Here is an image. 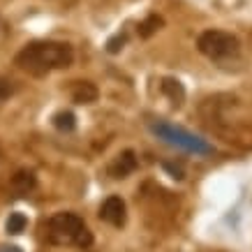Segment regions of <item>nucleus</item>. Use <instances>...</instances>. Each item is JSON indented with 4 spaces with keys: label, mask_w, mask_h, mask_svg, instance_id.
<instances>
[{
    "label": "nucleus",
    "mask_w": 252,
    "mask_h": 252,
    "mask_svg": "<svg viewBox=\"0 0 252 252\" xmlns=\"http://www.w3.org/2000/svg\"><path fill=\"white\" fill-rule=\"evenodd\" d=\"M35 188V174L32 171H19V174L12 178V190L16 192V197H23Z\"/></svg>",
    "instance_id": "nucleus-9"
},
{
    "label": "nucleus",
    "mask_w": 252,
    "mask_h": 252,
    "mask_svg": "<svg viewBox=\"0 0 252 252\" xmlns=\"http://www.w3.org/2000/svg\"><path fill=\"white\" fill-rule=\"evenodd\" d=\"M74 61V49L67 42H54V39H37L26 44L16 54L14 65L32 77H46L54 69L69 67Z\"/></svg>",
    "instance_id": "nucleus-1"
},
{
    "label": "nucleus",
    "mask_w": 252,
    "mask_h": 252,
    "mask_svg": "<svg viewBox=\"0 0 252 252\" xmlns=\"http://www.w3.org/2000/svg\"><path fill=\"white\" fill-rule=\"evenodd\" d=\"M0 252H23L19 245H0Z\"/></svg>",
    "instance_id": "nucleus-16"
},
{
    "label": "nucleus",
    "mask_w": 252,
    "mask_h": 252,
    "mask_svg": "<svg viewBox=\"0 0 252 252\" xmlns=\"http://www.w3.org/2000/svg\"><path fill=\"white\" fill-rule=\"evenodd\" d=\"M123 44H125V35H116V37H111L107 42V51L109 54H118L123 49Z\"/></svg>",
    "instance_id": "nucleus-14"
},
{
    "label": "nucleus",
    "mask_w": 252,
    "mask_h": 252,
    "mask_svg": "<svg viewBox=\"0 0 252 252\" xmlns=\"http://www.w3.org/2000/svg\"><path fill=\"white\" fill-rule=\"evenodd\" d=\"M28 227V218L23 213H9L7 218V224H5V229H7V234H12V236H16V234H21L23 229Z\"/></svg>",
    "instance_id": "nucleus-12"
},
{
    "label": "nucleus",
    "mask_w": 252,
    "mask_h": 252,
    "mask_svg": "<svg viewBox=\"0 0 252 252\" xmlns=\"http://www.w3.org/2000/svg\"><path fill=\"white\" fill-rule=\"evenodd\" d=\"M46 241L51 245H74V248H91L93 231L84 218L77 213H56L46 220Z\"/></svg>",
    "instance_id": "nucleus-2"
},
{
    "label": "nucleus",
    "mask_w": 252,
    "mask_h": 252,
    "mask_svg": "<svg viewBox=\"0 0 252 252\" xmlns=\"http://www.w3.org/2000/svg\"><path fill=\"white\" fill-rule=\"evenodd\" d=\"M148 127H151V132L160 141H164L171 148L183 151V153L199 155V158H206V155L213 153V146L208 144L206 139L192 134L190 130H185L181 125H174V123H169V121H153Z\"/></svg>",
    "instance_id": "nucleus-3"
},
{
    "label": "nucleus",
    "mask_w": 252,
    "mask_h": 252,
    "mask_svg": "<svg viewBox=\"0 0 252 252\" xmlns=\"http://www.w3.org/2000/svg\"><path fill=\"white\" fill-rule=\"evenodd\" d=\"M12 93H14L12 81H9V79H5V77H0V104H2V102H7Z\"/></svg>",
    "instance_id": "nucleus-13"
},
{
    "label": "nucleus",
    "mask_w": 252,
    "mask_h": 252,
    "mask_svg": "<svg viewBox=\"0 0 252 252\" xmlns=\"http://www.w3.org/2000/svg\"><path fill=\"white\" fill-rule=\"evenodd\" d=\"M160 91H162V95L174 104V107H181V104L185 102V88H183V84H181L178 79H171V77L162 79Z\"/></svg>",
    "instance_id": "nucleus-8"
},
{
    "label": "nucleus",
    "mask_w": 252,
    "mask_h": 252,
    "mask_svg": "<svg viewBox=\"0 0 252 252\" xmlns=\"http://www.w3.org/2000/svg\"><path fill=\"white\" fill-rule=\"evenodd\" d=\"M51 123H54L56 130L65 132V134H69V132L77 130V116L72 114V111H58V114H54Z\"/></svg>",
    "instance_id": "nucleus-10"
},
{
    "label": "nucleus",
    "mask_w": 252,
    "mask_h": 252,
    "mask_svg": "<svg viewBox=\"0 0 252 252\" xmlns=\"http://www.w3.org/2000/svg\"><path fill=\"white\" fill-rule=\"evenodd\" d=\"M139 167L137 153L134 151H123L121 155H116L114 162L109 164V176L111 178H127L130 174H134Z\"/></svg>",
    "instance_id": "nucleus-6"
},
{
    "label": "nucleus",
    "mask_w": 252,
    "mask_h": 252,
    "mask_svg": "<svg viewBox=\"0 0 252 252\" xmlns=\"http://www.w3.org/2000/svg\"><path fill=\"white\" fill-rule=\"evenodd\" d=\"M197 49L201 56H206L213 63H227L236 58L241 51V42H238L231 32L218 31V28H208L197 37Z\"/></svg>",
    "instance_id": "nucleus-4"
},
{
    "label": "nucleus",
    "mask_w": 252,
    "mask_h": 252,
    "mask_svg": "<svg viewBox=\"0 0 252 252\" xmlns=\"http://www.w3.org/2000/svg\"><path fill=\"white\" fill-rule=\"evenodd\" d=\"M69 93H72V102L74 104H93L99 97L97 86L91 84V81H77Z\"/></svg>",
    "instance_id": "nucleus-7"
},
{
    "label": "nucleus",
    "mask_w": 252,
    "mask_h": 252,
    "mask_svg": "<svg viewBox=\"0 0 252 252\" xmlns=\"http://www.w3.org/2000/svg\"><path fill=\"white\" fill-rule=\"evenodd\" d=\"M162 26H164V21H162V16H158V14L146 16L144 21L139 23V37H144V39L153 37V35H155L158 31H160Z\"/></svg>",
    "instance_id": "nucleus-11"
},
{
    "label": "nucleus",
    "mask_w": 252,
    "mask_h": 252,
    "mask_svg": "<svg viewBox=\"0 0 252 252\" xmlns=\"http://www.w3.org/2000/svg\"><path fill=\"white\" fill-rule=\"evenodd\" d=\"M99 220L111 224V227H123L127 222V206H125L123 197L111 194L104 199V204L99 206Z\"/></svg>",
    "instance_id": "nucleus-5"
},
{
    "label": "nucleus",
    "mask_w": 252,
    "mask_h": 252,
    "mask_svg": "<svg viewBox=\"0 0 252 252\" xmlns=\"http://www.w3.org/2000/svg\"><path fill=\"white\" fill-rule=\"evenodd\" d=\"M162 167H164V171H169V174H171V178H176V181H181V178L185 176V171H183V167H181V164H171V162H164Z\"/></svg>",
    "instance_id": "nucleus-15"
}]
</instances>
